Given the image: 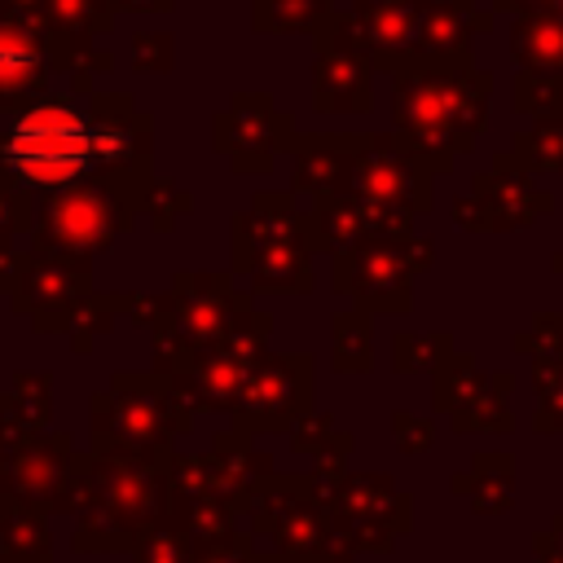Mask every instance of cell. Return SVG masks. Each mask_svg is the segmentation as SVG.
Instances as JSON below:
<instances>
[{
    "mask_svg": "<svg viewBox=\"0 0 563 563\" xmlns=\"http://www.w3.org/2000/svg\"><path fill=\"white\" fill-rule=\"evenodd\" d=\"M396 75V145L418 163L431 158L435 167L466 150L471 136L484 128L488 88L493 79L475 66H400Z\"/></svg>",
    "mask_w": 563,
    "mask_h": 563,
    "instance_id": "6da1fadb",
    "label": "cell"
},
{
    "mask_svg": "<svg viewBox=\"0 0 563 563\" xmlns=\"http://www.w3.org/2000/svg\"><path fill=\"white\" fill-rule=\"evenodd\" d=\"M0 167L26 194H62L101 172L97 114H84L66 97H44L26 106L0 136Z\"/></svg>",
    "mask_w": 563,
    "mask_h": 563,
    "instance_id": "7a4b0ae2",
    "label": "cell"
},
{
    "mask_svg": "<svg viewBox=\"0 0 563 563\" xmlns=\"http://www.w3.org/2000/svg\"><path fill=\"white\" fill-rule=\"evenodd\" d=\"M119 224H128V207L114 185H75L62 194H48L35 220V251L53 255L62 264H79L88 251H101Z\"/></svg>",
    "mask_w": 563,
    "mask_h": 563,
    "instance_id": "3957f363",
    "label": "cell"
},
{
    "mask_svg": "<svg viewBox=\"0 0 563 563\" xmlns=\"http://www.w3.org/2000/svg\"><path fill=\"white\" fill-rule=\"evenodd\" d=\"M84 299H88V282L79 268L62 264V260H48V255H26L18 277H13V303L35 317L40 330L48 325H75L79 312H84Z\"/></svg>",
    "mask_w": 563,
    "mask_h": 563,
    "instance_id": "277c9868",
    "label": "cell"
},
{
    "mask_svg": "<svg viewBox=\"0 0 563 563\" xmlns=\"http://www.w3.org/2000/svg\"><path fill=\"white\" fill-rule=\"evenodd\" d=\"M290 136V114H273V101L264 92L238 97L229 114L216 119V141L220 150L238 154V167H268V150H277Z\"/></svg>",
    "mask_w": 563,
    "mask_h": 563,
    "instance_id": "5b68a950",
    "label": "cell"
},
{
    "mask_svg": "<svg viewBox=\"0 0 563 563\" xmlns=\"http://www.w3.org/2000/svg\"><path fill=\"white\" fill-rule=\"evenodd\" d=\"M70 440L57 435V440H44V435H31L13 466H9V479H4V506H26V510H40L53 501V493L62 488V471L70 466Z\"/></svg>",
    "mask_w": 563,
    "mask_h": 563,
    "instance_id": "8992f818",
    "label": "cell"
},
{
    "mask_svg": "<svg viewBox=\"0 0 563 563\" xmlns=\"http://www.w3.org/2000/svg\"><path fill=\"white\" fill-rule=\"evenodd\" d=\"M321 53L312 62V106L317 110H369V62L339 48V44H325L317 40Z\"/></svg>",
    "mask_w": 563,
    "mask_h": 563,
    "instance_id": "52a82bcc",
    "label": "cell"
},
{
    "mask_svg": "<svg viewBox=\"0 0 563 563\" xmlns=\"http://www.w3.org/2000/svg\"><path fill=\"white\" fill-rule=\"evenodd\" d=\"M510 53L523 70L563 75V18L519 13L515 26H510Z\"/></svg>",
    "mask_w": 563,
    "mask_h": 563,
    "instance_id": "ba28073f",
    "label": "cell"
},
{
    "mask_svg": "<svg viewBox=\"0 0 563 563\" xmlns=\"http://www.w3.org/2000/svg\"><path fill=\"white\" fill-rule=\"evenodd\" d=\"M48 550L53 541L40 510L9 506L0 515V563H48Z\"/></svg>",
    "mask_w": 563,
    "mask_h": 563,
    "instance_id": "9c48e42d",
    "label": "cell"
},
{
    "mask_svg": "<svg viewBox=\"0 0 563 563\" xmlns=\"http://www.w3.org/2000/svg\"><path fill=\"white\" fill-rule=\"evenodd\" d=\"M325 18H330V0H255V31L264 35L317 31Z\"/></svg>",
    "mask_w": 563,
    "mask_h": 563,
    "instance_id": "30bf717a",
    "label": "cell"
},
{
    "mask_svg": "<svg viewBox=\"0 0 563 563\" xmlns=\"http://www.w3.org/2000/svg\"><path fill=\"white\" fill-rule=\"evenodd\" d=\"M35 84H40V48L18 31H0V92H31Z\"/></svg>",
    "mask_w": 563,
    "mask_h": 563,
    "instance_id": "8fae6325",
    "label": "cell"
},
{
    "mask_svg": "<svg viewBox=\"0 0 563 563\" xmlns=\"http://www.w3.org/2000/svg\"><path fill=\"white\" fill-rule=\"evenodd\" d=\"M519 158L528 167H563V114H541L519 132Z\"/></svg>",
    "mask_w": 563,
    "mask_h": 563,
    "instance_id": "7c38bea8",
    "label": "cell"
},
{
    "mask_svg": "<svg viewBox=\"0 0 563 563\" xmlns=\"http://www.w3.org/2000/svg\"><path fill=\"white\" fill-rule=\"evenodd\" d=\"M515 110H532V114H563V75L519 70V79H515Z\"/></svg>",
    "mask_w": 563,
    "mask_h": 563,
    "instance_id": "4fadbf2b",
    "label": "cell"
},
{
    "mask_svg": "<svg viewBox=\"0 0 563 563\" xmlns=\"http://www.w3.org/2000/svg\"><path fill=\"white\" fill-rule=\"evenodd\" d=\"M493 9L501 13H550V18H563V0H493Z\"/></svg>",
    "mask_w": 563,
    "mask_h": 563,
    "instance_id": "5bb4252c",
    "label": "cell"
},
{
    "mask_svg": "<svg viewBox=\"0 0 563 563\" xmlns=\"http://www.w3.org/2000/svg\"><path fill=\"white\" fill-rule=\"evenodd\" d=\"M123 4H132V9H167V0H123Z\"/></svg>",
    "mask_w": 563,
    "mask_h": 563,
    "instance_id": "9a60e30c",
    "label": "cell"
}]
</instances>
